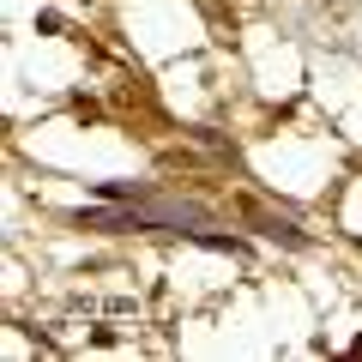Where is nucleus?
I'll return each mask as SVG.
<instances>
[{"mask_svg": "<svg viewBox=\"0 0 362 362\" xmlns=\"http://www.w3.org/2000/svg\"><path fill=\"white\" fill-rule=\"evenodd\" d=\"M242 211H247V218H254V223H259V230H266V235H278V242H290V247H308V235H302V230H290L284 218H272V211H259L254 199H247Z\"/></svg>", "mask_w": 362, "mask_h": 362, "instance_id": "nucleus-1", "label": "nucleus"}]
</instances>
